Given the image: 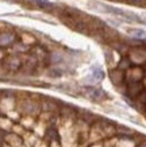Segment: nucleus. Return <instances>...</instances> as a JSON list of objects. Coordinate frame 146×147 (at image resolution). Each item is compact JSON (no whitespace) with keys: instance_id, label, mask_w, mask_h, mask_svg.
<instances>
[{"instance_id":"f257e3e1","label":"nucleus","mask_w":146,"mask_h":147,"mask_svg":"<svg viewBox=\"0 0 146 147\" xmlns=\"http://www.w3.org/2000/svg\"><path fill=\"white\" fill-rule=\"evenodd\" d=\"M84 93L88 96L91 100H103L107 97V93L103 92L100 88H93V86H87L84 88Z\"/></svg>"},{"instance_id":"f03ea898","label":"nucleus","mask_w":146,"mask_h":147,"mask_svg":"<svg viewBox=\"0 0 146 147\" xmlns=\"http://www.w3.org/2000/svg\"><path fill=\"white\" fill-rule=\"evenodd\" d=\"M91 77H93L95 80H103L104 78V71L100 67H95L93 66L91 69Z\"/></svg>"},{"instance_id":"7ed1b4c3","label":"nucleus","mask_w":146,"mask_h":147,"mask_svg":"<svg viewBox=\"0 0 146 147\" xmlns=\"http://www.w3.org/2000/svg\"><path fill=\"white\" fill-rule=\"evenodd\" d=\"M37 4L39 5L42 9H46V11L54 8V4L52 1H49V0H37Z\"/></svg>"},{"instance_id":"20e7f679","label":"nucleus","mask_w":146,"mask_h":147,"mask_svg":"<svg viewBox=\"0 0 146 147\" xmlns=\"http://www.w3.org/2000/svg\"><path fill=\"white\" fill-rule=\"evenodd\" d=\"M7 1H11V3H16L18 0H7Z\"/></svg>"}]
</instances>
